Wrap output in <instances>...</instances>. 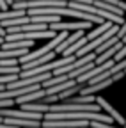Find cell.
<instances>
[{
    "instance_id": "cell-1",
    "label": "cell",
    "mask_w": 126,
    "mask_h": 128,
    "mask_svg": "<svg viewBox=\"0 0 126 128\" xmlns=\"http://www.w3.org/2000/svg\"><path fill=\"white\" fill-rule=\"evenodd\" d=\"M89 119H44L41 121L43 126L48 128H82L89 126Z\"/></svg>"
},
{
    "instance_id": "cell-2",
    "label": "cell",
    "mask_w": 126,
    "mask_h": 128,
    "mask_svg": "<svg viewBox=\"0 0 126 128\" xmlns=\"http://www.w3.org/2000/svg\"><path fill=\"white\" fill-rule=\"evenodd\" d=\"M48 27L50 28H53V30H89L91 28V22H87V20H84V22H52V23H48Z\"/></svg>"
},
{
    "instance_id": "cell-3",
    "label": "cell",
    "mask_w": 126,
    "mask_h": 128,
    "mask_svg": "<svg viewBox=\"0 0 126 128\" xmlns=\"http://www.w3.org/2000/svg\"><path fill=\"white\" fill-rule=\"evenodd\" d=\"M96 103H98V105H100V107H101V108L107 112L108 116H112V118H114V119H116L119 124H123V126L126 124V119H124V118H123V116H121L119 112H117V110H116L112 105H110V103H108L105 98H101V96H96Z\"/></svg>"
},
{
    "instance_id": "cell-4",
    "label": "cell",
    "mask_w": 126,
    "mask_h": 128,
    "mask_svg": "<svg viewBox=\"0 0 126 128\" xmlns=\"http://www.w3.org/2000/svg\"><path fill=\"white\" fill-rule=\"evenodd\" d=\"M28 50L30 48H7V50H2V48H0V59H20Z\"/></svg>"
},
{
    "instance_id": "cell-5",
    "label": "cell",
    "mask_w": 126,
    "mask_h": 128,
    "mask_svg": "<svg viewBox=\"0 0 126 128\" xmlns=\"http://www.w3.org/2000/svg\"><path fill=\"white\" fill-rule=\"evenodd\" d=\"M85 43H87V38H85V34H84L82 38H78V39H76L73 44H69V46L66 48V50L62 52V55H75V54H76L78 50H80V48H82Z\"/></svg>"
},
{
    "instance_id": "cell-6",
    "label": "cell",
    "mask_w": 126,
    "mask_h": 128,
    "mask_svg": "<svg viewBox=\"0 0 126 128\" xmlns=\"http://www.w3.org/2000/svg\"><path fill=\"white\" fill-rule=\"evenodd\" d=\"M84 87V84L82 82H76L75 86H71V87H68V89H64V91H60L59 92V100L62 102V100H66V98H69V96H73L75 92H80V89Z\"/></svg>"
},
{
    "instance_id": "cell-7",
    "label": "cell",
    "mask_w": 126,
    "mask_h": 128,
    "mask_svg": "<svg viewBox=\"0 0 126 128\" xmlns=\"http://www.w3.org/2000/svg\"><path fill=\"white\" fill-rule=\"evenodd\" d=\"M103 2H108V4H112V6H117V7H121L126 12V2H123V0H103Z\"/></svg>"
},
{
    "instance_id": "cell-8",
    "label": "cell",
    "mask_w": 126,
    "mask_h": 128,
    "mask_svg": "<svg viewBox=\"0 0 126 128\" xmlns=\"http://www.w3.org/2000/svg\"><path fill=\"white\" fill-rule=\"evenodd\" d=\"M124 34H126V20H124V22H123V23L119 25V30H117V38L121 39V38H123Z\"/></svg>"
},
{
    "instance_id": "cell-9",
    "label": "cell",
    "mask_w": 126,
    "mask_h": 128,
    "mask_svg": "<svg viewBox=\"0 0 126 128\" xmlns=\"http://www.w3.org/2000/svg\"><path fill=\"white\" fill-rule=\"evenodd\" d=\"M5 34H7V32H5V28H4V27H2V25H0V36H2V38H4V36H5Z\"/></svg>"
},
{
    "instance_id": "cell-10",
    "label": "cell",
    "mask_w": 126,
    "mask_h": 128,
    "mask_svg": "<svg viewBox=\"0 0 126 128\" xmlns=\"http://www.w3.org/2000/svg\"><path fill=\"white\" fill-rule=\"evenodd\" d=\"M5 2H7V6H11V4H12V0H5Z\"/></svg>"
},
{
    "instance_id": "cell-11",
    "label": "cell",
    "mask_w": 126,
    "mask_h": 128,
    "mask_svg": "<svg viewBox=\"0 0 126 128\" xmlns=\"http://www.w3.org/2000/svg\"><path fill=\"white\" fill-rule=\"evenodd\" d=\"M2 43H4V38H2V36H0V44H2Z\"/></svg>"
}]
</instances>
